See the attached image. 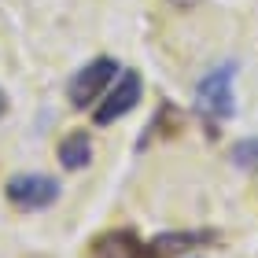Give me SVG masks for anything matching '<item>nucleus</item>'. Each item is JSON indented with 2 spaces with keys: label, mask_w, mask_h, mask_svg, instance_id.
<instances>
[{
  "label": "nucleus",
  "mask_w": 258,
  "mask_h": 258,
  "mask_svg": "<svg viewBox=\"0 0 258 258\" xmlns=\"http://www.w3.org/2000/svg\"><path fill=\"white\" fill-rule=\"evenodd\" d=\"M236 70H240V63L229 59V63H221L214 70H207V74L199 78V85H196V114L203 118L210 137L221 129V122H229L232 114H236V89H232Z\"/></svg>",
  "instance_id": "nucleus-1"
},
{
  "label": "nucleus",
  "mask_w": 258,
  "mask_h": 258,
  "mask_svg": "<svg viewBox=\"0 0 258 258\" xmlns=\"http://www.w3.org/2000/svg\"><path fill=\"white\" fill-rule=\"evenodd\" d=\"M114 78H118V63H114L111 55H96L92 63H85L74 78H70L67 100L74 103L78 111H85V107H92V103H100V96L111 89Z\"/></svg>",
  "instance_id": "nucleus-2"
},
{
  "label": "nucleus",
  "mask_w": 258,
  "mask_h": 258,
  "mask_svg": "<svg viewBox=\"0 0 258 258\" xmlns=\"http://www.w3.org/2000/svg\"><path fill=\"white\" fill-rule=\"evenodd\" d=\"M140 96H144V81H140V74H137V70H122L118 81H111V89L100 96L96 111H92V122H96V125H111V122L125 118V114L140 103Z\"/></svg>",
  "instance_id": "nucleus-3"
},
{
  "label": "nucleus",
  "mask_w": 258,
  "mask_h": 258,
  "mask_svg": "<svg viewBox=\"0 0 258 258\" xmlns=\"http://www.w3.org/2000/svg\"><path fill=\"white\" fill-rule=\"evenodd\" d=\"M4 196L11 199V207H19V210H48L55 199L63 196V188L48 173H15V177L4 184Z\"/></svg>",
  "instance_id": "nucleus-4"
},
{
  "label": "nucleus",
  "mask_w": 258,
  "mask_h": 258,
  "mask_svg": "<svg viewBox=\"0 0 258 258\" xmlns=\"http://www.w3.org/2000/svg\"><path fill=\"white\" fill-rule=\"evenodd\" d=\"M96 258H162L151 243H144L133 229H114L96 240Z\"/></svg>",
  "instance_id": "nucleus-5"
},
{
  "label": "nucleus",
  "mask_w": 258,
  "mask_h": 258,
  "mask_svg": "<svg viewBox=\"0 0 258 258\" xmlns=\"http://www.w3.org/2000/svg\"><path fill=\"white\" fill-rule=\"evenodd\" d=\"M59 166L70 170V173H78V170H85L89 162H92V137L85 133V129H74V133H67L59 140Z\"/></svg>",
  "instance_id": "nucleus-6"
},
{
  "label": "nucleus",
  "mask_w": 258,
  "mask_h": 258,
  "mask_svg": "<svg viewBox=\"0 0 258 258\" xmlns=\"http://www.w3.org/2000/svg\"><path fill=\"white\" fill-rule=\"evenodd\" d=\"M214 240H218L214 232H162V236L151 240V247H155L162 258H170V254L192 251V247H199V243H214Z\"/></svg>",
  "instance_id": "nucleus-7"
},
{
  "label": "nucleus",
  "mask_w": 258,
  "mask_h": 258,
  "mask_svg": "<svg viewBox=\"0 0 258 258\" xmlns=\"http://www.w3.org/2000/svg\"><path fill=\"white\" fill-rule=\"evenodd\" d=\"M232 162H236L240 170H251V173H258V137L240 140V144L232 148Z\"/></svg>",
  "instance_id": "nucleus-8"
},
{
  "label": "nucleus",
  "mask_w": 258,
  "mask_h": 258,
  "mask_svg": "<svg viewBox=\"0 0 258 258\" xmlns=\"http://www.w3.org/2000/svg\"><path fill=\"white\" fill-rule=\"evenodd\" d=\"M4 111H8V96H4V89H0V118H4Z\"/></svg>",
  "instance_id": "nucleus-9"
}]
</instances>
